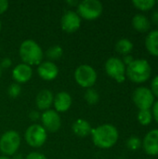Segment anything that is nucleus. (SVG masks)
<instances>
[{
  "label": "nucleus",
  "instance_id": "1",
  "mask_svg": "<svg viewBox=\"0 0 158 159\" xmlns=\"http://www.w3.org/2000/svg\"><path fill=\"white\" fill-rule=\"evenodd\" d=\"M91 137L93 143L102 149H108L113 147L119 137L118 130L111 124H103L91 130Z\"/></svg>",
  "mask_w": 158,
  "mask_h": 159
},
{
  "label": "nucleus",
  "instance_id": "2",
  "mask_svg": "<svg viewBox=\"0 0 158 159\" xmlns=\"http://www.w3.org/2000/svg\"><path fill=\"white\" fill-rule=\"evenodd\" d=\"M19 54L22 63L29 66L39 65L44 58V52L41 47L35 41L31 39H27L20 44Z\"/></svg>",
  "mask_w": 158,
  "mask_h": 159
},
{
  "label": "nucleus",
  "instance_id": "3",
  "mask_svg": "<svg viewBox=\"0 0 158 159\" xmlns=\"http://www.w3.org/2000/svg\"><path fill=\"white\" fill-rule=\"evenodd\" d=\"M151 65L144 59L134 60L126 68V75L129 80L141 84L147 81L151 75Z\"/></svg>",
  "mask_w": 158,
  "mask_h": 159
},
{
  "label": "nucleus",
  "instance_id": "4",
  "mask_svg": "<svg viewBox=\"0 0 158 159\" xmlns=\"http://www.w3.org/2000/svg\"><path fill=\"white\" fill-rule=\"evenodd\" d=\"M103 10L102 4L99 0H84L77 5V14L88 20L98 19Z\"/></svg>",
  "mask_w": 158,
  "mask_h": 159
},
{
  "label": "nucleus",
  "instance_id": "5",
  "mask_svg": "<svg viewBox=\"0 0 158 159\" xmlns=\"http://www.w3.org/2000/svg\"><path fill=\"white\" fill-rule=\"evenodd\" d=\"M20 145V136L15 130H7L0 137V152L6 156L16 155Z\"/></svg>",
  "mask_w": 158,
  "mask_h": 159
},
{
  "label": "nucleus",
  "instance_id": "6",
  "mask_svg": "<svg viewBox=\"0 0 158 159\" xmlns=\"http://www.w3.org/2000/svg\"><path fill=\"white\" fill-rule=\"evenodd\" d=\"M98 75L95 69L88 64L79 65L74 71V80L82 88L90 89L95 85Z\"/></svg>",
  "mask_w": 158,
  "mask_h": 159
},
{
  "label": "nucleus",
  "instance_id": "7",
  "mask_svg": "<svg viewBox=\"0 0 158 159\" xmlns=\"http://www.w3.org/2000/svg\"><path fill=\"white\" fill-rule=\"evenodd\" d=\"M24 137L28 145L34 148H38L45 144L47 139V134L42 125L34 124L26 129Z\"/></svg>",
  "mask_w": 158,
  "mask_h": 159
},
{
  "label": "nucleus",
  "instance_id": "8",
  "mask_svg": "<svg viewBox=\"0 0 158 159\" xmlns=\"http://www.w3.org/2000/svg\"><path fill=\"white\" fill-rule=\"evenodd\" d=\"M106 74L118 83H123L126 79V65L116 57L109 58L105 62Z\"/></svg>",
  "mask_w": 158,
  "mask_h": 159
},
{
  "label": "nucleus",
  "instance_id": "9",
  "mask_svg": "<svg viewBox=\"0 0 158 159\" xmlns=\"http://www.w3.org/2000/svg\"><path fill=\"white\" fill-rule=\"evenodd\" d=\"M132 99L135 105L140 110H150L155 102L153 92L146 87H140L136 89L133 92Z\"/></svg>",
  "mask_w": 158,
  "mask_h": 159
},
{
  "label": "nucleus",
  "instance_id": "10",
  "mask_svg": "<svg viewBox=\"0 0 158 159\" xmlns=\"http://www.w3.org/2000/svg\"><path fill=\"white\" fill-rule=\"evenodd\" d=\"M42 127L46 131L56 132L61 129V120L59 113L55 110H47L41 115Z\"/></svg>",
  "mask_w": 158,
  "mask_h": 159
},
{
  "label": "nucleus",
  "instance_id": "11",
  "mask_svg": "<svg viewBox=\"0 0 158 159\" xmlns=\"http://www.w3.org/2000/svg\"><path fill=\"white\" fill-rule=\"evenodd\" d=\"M61 29L66 33H74L81 26V18L76 12L68 10L61 17Z\"/></svg>",
  "mask_w": 158,
  "mask_h": 159
},
{
  "label": "nucleus",
  "instance_id": "12",
  "mask_svg": "<svg viewBox=\"0 0 158 159\" xmlns=\"http://www.w3.org/2000/svg\"><path fill=\"white\" fill-rule=\"evenodd\" d=\"M37 74L43 80L51 81L58 76L59 68L53 61H42L37 67Z\"/></svg>",
  "mask_w": 158,
  "mask_h": 159
},
{
  "label": "nucleus",
  "instance_id": "13",
  "mask_svg": "<svg viewBox=\"0 0 158 159\" xmlns=\"http://www.w3.org/2000/svg\"><path fill=\"white\" fill-rule=\"evenodd\" d=\"M142 145L144 152L150 156L158 155V129L149 131L142 141Z\"/></svg>",
  "mask_w": 158,
  "mask_h": 159
},
{
  "label": "nucleus",
  "instance_id": "14",
  "mask_svg": "<svg viewBox=\"0 0 158 159\" xmlns=\"http://www.w3.org/2000/svg\"><path fill=\"white\" fill-rule=\"evenodd\" d=\"M33 76V69L25 63H20L12 70V77L15 83L24 84Z\"/></svg>",
  "mask_w": 158,
  "mask_h": 159
},
{
  "label": "nucleus",
  "instance_id": "15",
  "mask_svg": "<svg viewBox=\"0 0 158 159\" xmlns=\"http://www.w3.org/2000/svg\"><path fill=\"white\" fill-rule=\"evenodd\" d=\"M53 105L57 113H64L68 111L72 105V97L68 92L61 91L54 96Z\"/></svg>",
  "mask_w": 158,
  "mask_h": 159
},
{
  "label": "nucleus",
  "instance_id": "16",
  "mask_svg": "<svg viewBox=\"0 0 158 159\" xmlns=\"http://www.w3.org/2000/svg\"><path fill=\"white\" fill-rule=\"evenodd\" d=\"M54 95L49 89L40 90L35 98V104L39 110L47 111L49 110V107L53 104Z\"/></svg>",
  "mask_w": 158,
  "mask_h": 159
},
{
  "label": "nucleus",
  "instance_id": "17",
  "mask_svg": "<svg viewBox=\"0 0 158 159\" xmlns=\"http://www.w3.org/2000/svg\"><path fill=\"white\" fill-rule=\"evenodd\" d=\"M72 129H73V132L76 136L83 138V137H87L91 134L92 127L88 121L82 119V118H78L77 120H75L73 123Z\"/></svg>",
  "mask_w": 158,
  "mask_h": 159
},
{
  "label": "nucleus",
  "instance_id": "18",
  "mask_svg": "<svg viewBox=\"0 0 158 159\" xmlns=\"http://www.w3.org/2000/svg\"><path fill=\"white\" fill-rule=\"evenodd\" d=\"M145 47L151 55L158 57V31H152L148 34L145 39Z\"/></svg>",
  "mask_w": 158,
  "mask_h": 159
},
{
  "label": "nucleus",
  "instance_id": "19",
  "mask_svg": "<svg viewBox=\"0 0 158 159\" xmlns=\"http://www.w3.org/2000/svg\"><path fill=\"white\" fill-rule=\"evenodd\" d=\"M132 25L140 33H145L150 29V21L143 14H136L132 19Z\"/></svg>",
  "mask_w": 158,
  "mask_h": 159
},
{
  "label": "nucleus",
  "instance_id": "20",
  "mask_svg": "<svg viewBox=\"0 0 158 159\" xmlns=\"http://www.w3.org/2000/svg\"><path fill=\"white\" fill-rule=\"evenodd\" d=\"M115 49L120 54L129 55V52H131V50L133 49V43L127 38H122L118 40L115 44Z\"/></svg>",
  "mask_w": 158,
  "mask_h": 159
},
{
  "label": "nucleus",
  "instance_id": "21",
  "mask_svg": "<svg viewBox=\"0 0 158 159\" xmlns=\"http://www.w3.org/2000/svg\"><path fill=\"white\" fill-rule=\"evenodd\" d=\"M62 54H63V49L61 46H58V45L50 47L46 52V55L49 59L50 61L59 60L60 58H61Z\"/></svg>",
  "mask_w": 158,
  "mask_h": 159
},
{
  "label": "nucleus",
  "instance_id": "22",
  "mask_svg": "<svg viewBox=\"0 0 158 159\" xmlns=\"http://www.w3.org/2000/svg\"><path fill=\"white\" fill-rule=\"evenodd\" d=\"M84 99H85V101L88 104L94 105V104H96L99 102L100 95H99V93L95 89H93L92 88H90V89H88L86 90V92L84 94Z\"/></svg>",
  "mask_w": 158,
  "mask_h": 159
},
{
  "label": "nucleus",
  "instance_id": "23",
  "mask_svg": "<svg viewBox=\"0 0 158 159\" xmlns=\"http://www.w3.org/2000/svg\"><path fill=\"white\" fill-rule=\"evenodd\" d=\"M153 120V114L150 110H140L138 114V121L142 126L149 125Z\"/></svg>",
  "mask_w": 158,
  "mask_h": 159
},
{
  "label": "nucleus",
  "instance_id": "24",
  "mask_svg": "<svg viewBox=\"0 0 158 159\" xmlns=\"http://www.w3.org/2000/svg\"><path fill=\"white\" fill-rule=\"evenodd\" d=\"M132 3L136 8L142 10V11L150 10L156 5L155 0H134Z\"/></svg>",
  "mask_w": 158,
  "mask_h": 159
},
{
  "label": "nucleus",
  "instance_id": "25",
  "mask_svg": "<svg viewBox=\"0 0 158 159\" xmlns=\"http://www.w3.org/2000/svg\"><path fill=\"white\" fill-rule=\"evenodd\" d=\"M20 92H21V87L18 83H12L7 88V94L12 99H16L17 97H19Z\"/></svg>",
  "mask_w": 158,
  "mask_h": 159
},
{
  "label": "nucleus",
  "instance_id": "26",
  "mask_svg": "<svg viewBox=\"0 0 158 159\" xmlns=\"http://www.w3.org/2000/svg\"><path fill=\"white\" fill-rule=\"evenodd\" d=\"M127 146L131 151H136L142 146V141L138 137H130L127 141Z\"/></svg>",
  "mask_w": 158,
  "mask_h": 159
},
{
  "label": "nucleus",
  "instance_id": "27",
  "mask_svg": "<svg viewBox=\"0 0 158 159\" xmlns=\"http://www.w3.org/2000/svg\"><path fill=\"white\" fill-rule=\"evenodd\" d=\"M26 159H47L45 155L39 153V152H31L27 155Z\"/></svg>",
  "mask_w": 158,
  "mask_h": 159
},
{
  "label": "nucleus",
  "instance_id": "28",
  "mask_svg": "<svg viewBox=\"0 0 158 159\" xmlns=\"http://www.w3.org/2000/svg\"><path fill=\"white\" fill-rule=\"evenodd\" d=\"M12 66V61L10 58H4L0 61V67L1 69H8Z\"/></svg>",
  "mask_w": 158,
  "mask_h": 159
},
{
  "label": "nucleus",
  "instance_id": "29",
  "mask_svg": "<svg viewBox=\"0 0 158 159\" xmlns=\"http://www.w3.org/2000/svg\"><path fill=\"white\" fill-rule=\"evenodd\" d=\"M151 88H152L151 91L153 92L154 96H156L158 98V75H156L153 79L152 84H151Z\"/></svg>",
  "mask_w": 158,
  "mask_h": 159
},
{
  "label": "nucleus",
  "instance_id": "30",
  "mask_svg": "<svg viewBox=\"0 0 158 159\" xmlns=\"http://www.w3.org/2000/svg\"><path fill=\"white\" fill-rule=\"evenodd\" d=\"M41 117L40 114L38 111H35V110H33L29 113V118L32 120V121H37L39 118Z\"/></svg>",
  "mask_w": 158,
  "mask_h": 159
},
{
  "label": "nucleus",
  "instance_id": "31",
  "mask_svg": "<svg viewBox=\"0 0 158 159\" xmlns=\"http://www.w3.org/2000/svg\"><path fill=\"white\" fill-rule=\"evenodd\" d=\"M8 8V2L6 0H0V15L5 13Z\"/></svg>",
  "mask_w": 158,
  "mask_h": 159
},
{
  "label": "nucleus",
  "instance_id": "32",
  "mask_svg": "<svg viewBox=\"0 0 158 159\" xmlns=\"http://www.w3.org/2000/svg\"><path fill=\"white\" fill-rule=\"evenodd\" d=\"M133 61H134L133 57H132L131 55H129H129H125V57H124V59H123V61H122L124 62V64H125V65H127V66H128V65H129V64H130Z\"/></svg>",
  "mask_w": 158,
  "mask_h": 159
},
{
  "label": "nucleus",
  "instance_id": "33",
  "mask_svg": "<svg viewBox=\"0 0 158 159\" xmlns=\"http://www.w3.org/2000/svg\"><path fill=\"white\" fill-rule=\"evenodd\" d=\"M152 114H153V116H154V118L156 119V121L157 122L158 124V101L154 104Z\"/></svg>",
  "mask_w": 158,
  "mask_h": 159
},
{
  "label": "nucleus",
  "instance_id": "34",
  "mask_svg": "<svg viewBox=\"0 0 158 159\" xmlns=\"http://www.w3.org/2000/svg\"><path fill=\"white\" fill-rule=\"evenodd\" d=\"M66 3H67L68 5H71V6H77V5H78L77 1H67Z\"/></svg>",
  "mask_w": 158,
  "mask_h": 159
},
{
  "label": "nucleus",
  "instance_id": "35",
  "mask_svg": "<svg viewBox=\"0 0 158 159\" xmlns=\"http://www.w3.org/2000/svg\"><path fill=\"white\" fill-rule=\"evenodd\" d=\"M13 159H23V158H22V156H21V155H14Z\"/></svg>",
  "mask_w": 158,
  "mask_h": 159
},
{
  "label": "nucleus",
  "instance_id": "36",
  "mask_svg": "<svg viewBox=\"0 0 158 159\" xmlns=\"http://www.w3.org/2000/svg\"><path fill=\"white\" fill-rule=\"evenodd\" d=\"M0 159H10L8 157H6V156H2L0 157Z\"/></svg>",
  "mask_w": 158,
  "mask_h": 159
},
{
  "label": "nucleus",
  "instance_id": "37",
  "mask_svg": "<svg viewBox=\"0 0 158 159\" xmlns=\"http://www.w3.org/2000/svg\"><path fill=\"white\" fill-rule=\"evenodd\" d=\"M1 75H2V69H1V67H0V78H1Z\"/></svg>",
  "mask_w": 158,
  "mask_h": 159
},
{
  "label": "nucleus",
  "instance_id": "38",
  "mask_svg": "<svg viewBox=\"0 0 158 159\" xmlns=\"http://www.w3.org/2000/svg\"><path fill=\"white\" fill-rule=\"evenodd\" d=\"M1 28H2V24H1V21H0V31H1Z\"/></svg>",
  "mask_w": 158,
  "mask_h": 159
},
{
  "label": "nucleus",
  "instance_id": "39",
  "mask_svg": "<svg viewBox=\"0 0 158 159\" xmlns=\"http://www.w3.org/2000/svg\"><path fill=\"white\" fill-rule=\"evenodd\" d=\"M157 4H158V1H157Z\"/></svg>",
  "mask_w": 158,
  "mask_h": 159
}]
</instances>
